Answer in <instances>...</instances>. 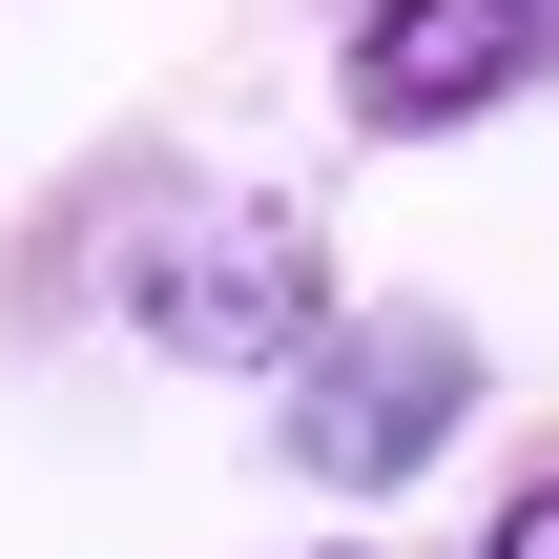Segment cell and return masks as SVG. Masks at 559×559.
Returning a JSON list of instances; mask_svg holds the SVG:
<instances>
[{
    "label": "cell",
    "instance_id": "1",
    "mask_svg": "<svg viewBox=\"0 0 559 559\" xmlns=\"http://www.w3.org/2000/svg\"><path fill=\"white\" fill-rule=\"evenodd\" d=\"M104 311L166 353V373H290L353 290H332V228L290 187H207V166H145L124 228H104Z\"/></svg>",
    "mask_w": 559,
    "mask_h": 559
},
{
    "label": "cell",
    "instance_id": "2",
    "mask_svg": "<svg viewBox=\"0 0 559 559\" xmlns=\"http://www.w3.org/2000/svg\"><path fill=\"white\" fill-rule=\"evenodd\" d=\"M456 436H477V332H456V311H332V332L270 373V456H290L311 498H415Z\"/></svg>",
    "mask_w": 559,
    "mask_h": 559
},
{
    "label": "cell",
    "instance_id": "3",
    "mask_svg": "<svg viewBox=\"0 0 559 559\" xmlns=\"http://www.w3.org/2000/svg\"><path fill=\"white\" fill-rule=\"evenodd\" d=\"M519 83H559V0H353V41H332L353 145H456Z\"/></svg>",
    "mask_w": 559,
    "mask_h": 559
},
{
    "label": "cell",
    "instance_id": "4",
    "mask_svg": "<svg viewBox=\"0 0 559 559\" xmlns=\"http://www.w3.org/2000/svg\"><path fill=\"white\" fill-rule=\"evenodd\" d=\"M477 559H559V456L519 477V498H498V519H477Z\"/></svg>",
    "mask_w": 559,
    "mask_h": 559
}]
</instances>
